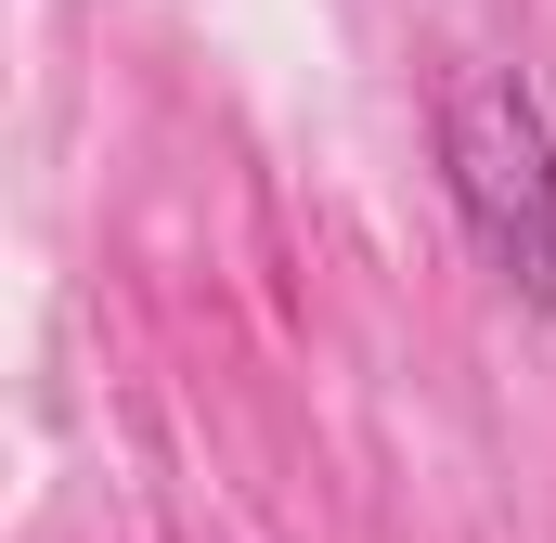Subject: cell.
I'll use <instances>...</instances> for the list:
<instances>
[{
  "label": "cell",
  "mask_w": 556,
  "mask_h": 543,
  "mask_svg": "<svg viewBox=\"0 0 556 543\" xmlns=\"http://www.w3.org/2000/svg\"><path fill=\"white\" fill-rule=\"evenodd\" d=\"M440 168H453L466 247L544 311L556 298V130H544V104H531L518 65H466V78H453V104H440Z\"/></svg>",
  "instance_id": "1"
}]
</instances>
